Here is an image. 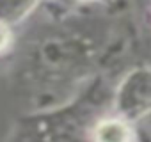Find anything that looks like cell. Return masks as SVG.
<instances>
[{
  "instance_id": "1",
  "label": "cell",
  "mask_w": 151,
  "mask_h": 142,
  "mask_svg": "<svg viewBox=\"0 0 151 142\" xmlns=\"http://www.w3.org/2000/svg\"><path fill=\"white\" fill-rule=\"evenodd\" d=\"M151 103V73L147 69L133 71L126 77V80L121 84L116 105L121 112V117H133L137 115Z\"/></svg>"
},
{
  "instance_id": "2",
  "label": "cell",
  "mask_w": 151,
  "mask_h": 142,
  "mask_svg": "<svg viewBox=\"0 0 151 142\" xmlns=\"http://www.w3.org/2000/svg\"><path fill=\"white\" fill-rule=\"evenodd\" d=\"M132 128L123 117L101 119L93 130L94 142H132Z\"/></svg>"
},
{
  "instance_id": "3",
  "label": "cell",
  "mask_w": 151,
  "mask_h": 142,
  "mask_svg": "<svg viewBox=\"0 0 151 142\" xmlns=\"http://www.w3.org/2000/svg\"><path fill=\"white\" fill-rule=\"evenodd\" d=\"M39 0H0V22L9 25L25 18Z\"/></svg>"
},
{
  "instance_id": "4",
  "label": "cell",
  "mask_w": 151,
  "mask_h": 142,
  "mask_svg": "<svg viewBox=\"0 0 151 142\" xmlns=\"http://www.w3.org/2000/svg\"><path fill=\"white\" fill-rule=\"evenodd\" d=\"M135 121H137V124H139V126H140L149 137H151V103H149V105H147L139 115H137Z\"/></svg>"
},
{
  "instance_id": "5",
  "label": "cell",
  "mask_w": 151,
  "mask_h": 142,
  "mask_svg": "<svg viewBox=\"0 0 151 142\" xmlns=\"http://www.w3.org/2000/svg\"><path fill=\"white\" fill-rule=\"evenodd\" d=\"M11 43V30H9V25L0 22V52H4Z\"/></svg>"
}]
</instances>
